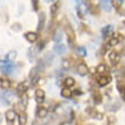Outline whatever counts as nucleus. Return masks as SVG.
Returning <instances> with one entry per match:
<instances>
[{"label": "nucleus", "instance_id": "obj_1", "mask_svg": "<svg viewBox=\"0 0 125 125\" xmlns=\"http://www.w3.org/2000/svg\"><path fill=\"white\" fill-rule=\"evenodd\" d=\"M1 99H2V102L5 105H10L13 102V99H14V94L13 92L10 91H6L1 94Z\"/></svg>", "mask_w": 125, "mask_h": 125}, {"label": "nucleus", "instance_id": "obj_2", "mask_svg": "<svg viewBox=\"0 0 125 125\" xmlns=\"http://www.w3.org/2000/svg\"><path fill=\"white\" fill-rule=\"evenodd\" d=\"M14 69L13 62H8V60H1V71L6 73H11Z\"/></svg>", "mask_w": 125, "mask_h": 125}, {"label": "nucleus", "instance_id": "obj_3", "mask_svg": "<svg viewBox=\"0 0 125 125\" xmlns=\"http://www.w3.org/2000/svg\"><path fill=\"white\" fill-rule=\"evenodd\" d=\"M66 34H67V39H68L69 43L71 44L74 43V41H75V33H74V30L69 25L66 26Z\"/></svg>", "mask_w": 125, "mask_h": 125}, {"label": "nucleus", "instance_id": "obj_4", "mask_svg": "<svg viewBox=\"0 0 125 125\" xmlns=\"http://www.w3.org/2000/svg\"><path fill=\"white\" fill-rule=\"evenodd\" d=\"M76 11H77V16L80 18H83V17L85 16L86 11H88V8H86V6L84 3H80L79 7L76 8Z\"/></svg>", "mask_w": 125, "mask_h": 125}, {"label": "nucleus", "instance_id": "obj_5", "mask_svg": "<svg viewBox=\"0 0 125 125\" xmlns=\"http://www.w3.org/2000/svg\"><path fill=\"white\" fill-rule=\"evenodd\" d=\"M53 50H55V52H56L57 55L62 56V55H64V53L66 52L67 48H66V46L62 44V43H57L56 46H55V48H53Z\"/></svg>", "mask_w": 125, "mask_h": 125}, {"label": "nucleus", "instance_id": "obj_6", "mask_svg": "<svg viewBox=\"0 0 125 125\" xmlns=\"http://www.w3.org/2000/svg\"><path fill=\"white\" fill-rule=\"evenodd\" d=\"M109 60L112 62V64L116 65V64H118L119 60H121V55L118 52H116V51H112V52L109 53Z\"/></svg>", "mask_w": 125, "mask_h": 125}, {"label": "nucleus", "instance_id": "obj_7", "mask_svg": "<svg viewBox=\"0 0 125 125\" xmlns=\"http://www.w3.org/2000/svg\"><path fill=\"white\" fill-rule=\"evenodd\" d=\"M89 72V68H88V66L84 64V62H80L79 65H77V73H79L80 75H86Z\"/></svg>", "mask_w": 125, "mask_h": 125}, {"label": "nucleus", "instance_id": "obj_8", "mask_svg": "<svg viewBox=\"0 0 125 125\" xmlns=\"http://www.w3.org/2000/svg\"><path fill=\"white\" fill-rule=\"evenodd\" d=\"M113 31H114V26L113 25H106L102 29V35H104V38H108L109 35H112Z\"/></svg>", "mask_w": 125, "mask_h": 125}, {"label": "nucleus", "instance_id": "obj_9", "mask_svg": "<svg viewBox=\"0 0 125 125\" xmlns=\"http://www.w3.org/2000/svg\"><path fill=\"white\" fill-rule=\"evenodd\" d=\"M25 39H26L29 42L34 43L36 40H38V34H36L35 32H27L26 34H25Z\"/></svg>", "mask_w": 125, "mask_h": 125}, {"label": "nucleus", "instance_id": "obj_10", "mask_svg": "<svg viewBox=\"0 0 125 125\" xmlns=\"http://www.w3.org/2000/svg\"><path fill=\"white\" fill-rule=\"evenodd\" d=\"M110 81H112V77H110V76H101V77L98 79V84L100 86H106Z\"/></svg>", "mask_w": 125, "mask_h": 125}, {"label": "nucleus", "instance_id": "obj_11", "mask_svg": "<svg viewBox=\"0 0 125 125\" xmlns=\"http://www.w3.org/2000/svg\"><path fill=\"white\" fill-rule=\"evenodd\" d=\"M5 116H6V118H7V121H8V122H14V121H15V118H16V113H15V110L9 109V110H7V112H6Z\"/></svg>", "mask_w": 125, "mask_h": 125}, {"label": "nucleus", "instance_id": "obj_12", "mask_svg": "<svg viewBox=\"0 0 125 125\" xmlns=\"http://www.w3.org/2000/svg\"><path fill=\"white\" fill-rule=\"evenodd\" d=\"M44 22H46V15L44 13H40L39 15V24H38V30L41 31L44 27Z\"/></svg>", "mask_w": 125, "mask_h": 125}, {"label": "nucleus", "instance_id": "obj_13", "mask_svg": "<svg viewBox=\"0 0 125 125\" xmlns=\"http://www.w3.org/2000/svg\"><path fill=\"white\" fill-rule=\"evenodd\" d=\"M101 5H102V9L105 11H110L112 8V0H101Z\"/></svg>", "mask_w": 125, "mask_h": 125}, {"label": "nucleus", "instance_id": "obj_14", "mask_svg": "<svg viewBox=\"0 0 125 125\" xmlns=\"http://www.w3.org/2000/svg\"><path fill=\"white\" fill-rule=\"evenodd\" d=\"M60 94H62V98H66V99H71L72 98V91L68 89V88H64V89L62 90V92H60Z\"/></svg>", "mask_w": 125, "mask_h": 125}, {"label": "nucleus", "instance_id": "obj_15", "mask_svg": "<svg viewBox=\"0 0 125 125\" xmlns=\"http://www.w3.org/2000/svg\"><path fill=\"white\" fill-rule=\"evenodd\" d=\"M47 115H48V109H47V108H43V107H41V108L38 109L36 116H38L39 118H44V117H47Z\"/></svg>", "mask_w": 125, "mask_h": 125}, {"label": "nucleus", "instance_id": "obj_16", "mask_svg": "<svg viewBox=\"0 0 125 125\" xmlns=\"http://www.w3.org/2000/svg\"><path fill=\"white\" fill-rule=\"evenodd\" d=\"M27 88H29V83L27 82H23V83H21L20 85L17 86V91L20 93H22V94H24L25 93V91L27 90Z\"/></svg>", "mask_w": 125, "mask_h": 125}, {"label": "nucleus", "instance_id": "obj_17", "mask_svg": "<svg viewBox=\"0 0 125 125\" xmlns=\"http://www.w3.org/2000/svg\"><path fill=\"white\" fill-rule=\"evenodd\" d=\"M53 58H55V57H53V55L51 52H49V53H47L46 56L43 57L42 60L44 62V64H46V65H48V64H51V62H53Z\"/></svg>", "mask_w": 125, "mask_h": 125}, {"label": "nucleus", "instance_id": "obj_18", "mask_svg": "<svg viewBox=\"0 0 125 125\" xmlns=\"http://www.w3.org/2000/svg\"><path fill=\"white\" fill-rule=\"evenodd\" d=\"M62 39V30H57V32L55 33V36H53V40L56 43H60Z\"/></svg>", "mask_w": 125, "mask_h": 125}, {"label": "nucleus", "instance_id": "obj_19", "mask_svg": "<svg viewBox=\"0 0 125 125\" xmlns=\"http://www.w3.org/2000/svg\"><path fill=\"white\" fill-rule=\"evenodd\" d=\"M0 85H1V89L2 90H8V89H10L11 83H10V81H8V80H1Z\"/></svg>", "mask_w": 125, "mask_h": 125}, {"label": "nucleus", "instance_id": "obj_20", "mask_svg": "<svg viewBox=\"0 0 125 125\" xmlns=\"http://www.w3.org/2000/svg\"><path fill=\"white\" fill-rule=\"evenodd\" d=\"M108 71V67L105 65V64H99L97 66V73H100V74H104L105 72Z\"/></svg>", "mask_w": 125, "mask_h": 125}, {"label": "nucleus", "instance_id": "obj_21", "mask_svg": "<svg viewBox=\"0 0 125 125\" xmlns=\"http://www.w3.org/2000/svg\"><path fill=\"white\" fill-rule=\"evenodd\" d=\"M64 83H65L66 88H71V86H73L75 84V81H74L73 77H66V79L64 80Z\"/></svg>", "mask_w": 125, "mask_h": 125}, {"label": "nucleus", "instance_id": "obj_22", "mask_svg": "<svg viewBox=\"0 0 125 125\" xmlns=\"http://www.w3.org/2000/svg\"><path fill=\"white\" fill-rule=\"evenodd\" d=\"M58 8H59V2H55L53 5H51V7H50V13H51L52 16L56 15V13L58 11Z\"/></svg>", "mask_w": 125, "mask_h": 125}, {"label": "nucleus", "instance_id": "obj_23", "mask_svg": "<svg viewBox=\"0 0 125 125\" xmlns=\"http://www.w3.org/2000/svg\"><path fill=\"white\" fill-rule=\"evenodd\" d=\"M16 56H17V53H16V51H9V52L7 53V56H6V59L7 60H10V62H13L15 58H16Z\"/></svg>", "mask_w": 125, "mask_h": 125}, {"label": "nucleus", "instance_id": "obj_24", "mask_svg": "<svg viewBox=\"0 0 125 125\" xmlns=\"http://www.w3.org/2000/svg\"><path fill=\"white\" fill-rule=\"evenodd\" d=\"M122 5H123V0H112V6L114 8H116V9L121 8Z\"/></svg>", "mask_w": 125, "mask_h": 125}, {"label": "nucleus", "instance_id": "obj_25", "mask_svg": "<svg viewBox=\"0 0 125 125\" xmlns=\"http://www.w3.org/2000/svg\"><path fill=\"white\" fill-rule=\"evenodd\" d=\"M76 51H77V53H79L80 56H82V57L86 56V49L84 47H79V48H76Z\"/></svg>", "mask_w": 125, "mask_h": 125}, {"label": "nucleus", "instance_id": "obj_26", "mask_svg": "<svg viewBox=\"0 0 125 125\" xmlns=\"http://www.w3.org/2000/svg\"><path fill=\"white\" fill-rule=\"evenodd\" d=\"M55 113H56L57 115H62V113H64V108H62L60 105H56L55 106Z\"/></svg>", "mask_w": 125, "mask_h": 125}, {"label": "nucleus", "instance_id": "obj_27", "mask_svg": "<svg viewBox=\"0 0 125 125\" xmlns=\"http://www.w3.org/2000/svg\"><path fill=\"white\" fill-rule=\"evenodd\" d=\"M118 42H119V40H118V38H112L110 39V41H109V46L110 47H115V46H117L118 44Z\"/></svg>", "mask_w": 125, "mask_h": 125}, {"label": "nucleus", "instance_id": "obj_28", "mask_svg": "<svg viewBox=\"0 0 125 125\" xmlns=\"http://www.w3.org/2000/svg\"><path fill=\"white\" fill-rule=\"evenodd\" d=\"M35 98H44V91L42 89L35 90Z\"/></svg>", "mask_w": 125, "mask_h": 125}, {"label": "nucleus", "instance_id": "obj_29", "mask_svg": "<svg viewBox=\"0 0 125 125\" xmlns=\"http://www.w3.org/2000/svg\"><path fill=\"white\" fill-rule=\"evenodd\" d=\"M26 121H27V117L25 114H21L20 115V124L21 125H25L26 124Z\"/></svg>", "mask_w": 125, "mask_h": 125}, {"label": "nucleus", "instance_id": "obj_30", "mask_svg": "<svg viewBox=\"0 0 125 125\" xmlns=\"http://www.w3.org/2000/svg\"><path fill=\"white\" fill-rule=\"evenodd\" d=\"M69 66H71V62H69V60L64 59V60L62 62V67L64 69H68Z\"/></svg>", "mask_w": 125, "mask_h": 125}, {"label": "nucleus", "instance_id": "obj_31", "mask_svg": "<svg viewBox=\"0 0 125 125\" xmlns=\"http://www.w3.org/2000/svg\"><path fill=\"white\" fill-rule=\"evenodd\" d=\"M35 51H34V49H29V58H30V59H34V58H35Z\"/></svg>", "mask_w": 125, "mask_h": 125}, {"label": "nucleus", "instance_id": "obj_32", "mask_svg": "<svg viewBox=\"0 0 125 125\" xmlns=\"http://www.w3.org/2000/svg\"><path fill=\"white\" fill-rule=\"evenodd\" d=\"M21 104H22L24 107H26L27 106V95L25 94V93L22 95V101H21Z\"/></svg>", "mask_w": 125, "mask_h": 125}, {"label": "nucleus", "instance_id": "obj_33", "mask_svg": "<svg viewBox=\"0 0 125 125\" xmlns=\"http://www.w3.org/2000/svg\"><path fill=\"white\" fill-rule=\"evenodd\" d=\"M38 82H39V75H36L35 77H33V79H32V83H31V84H32V85H34V84H36Z\"/></svg>", "mask_w": 125, "mask_h": 125}, {"label": "nucleus", "instance_id": "obj_34", "mask_svg": "<svg viewBox=\"0 0 125 125\" xmlns=\"http://www.w3.org/2000/svg\"><path fill=\"white\" fill-rule=\"evenodd\" d=\"M32 3H33L34 10H38V8H39V6H38V0H32Z\"/></svg>", "mask_w": 125, "mask_h": 125}, {"label": "nucleus", "instance_id": "obj_35", "mask_svg": "<svg viewBox=\"0 0 125 125\" xmlns=\"http://www.w3.org/2000/svg\"><path fill=\"white\" fill-rule=\"evenodd\" d=\"M95 118L97 119H102L104 118V114H101V113H97V114H95Z\"/></svg>", "mask_w": 125, "mask_h": 125}, {"label": "nucleus", "instance_id": "obj_36", "mask_svg": "<svg viewBox=\"0 0 125 125\" xmlns=\"http://www.w3.org/2000/svg\"><path fill=\"white\" fill-rule=\"evenodd\" d=\"M18 26H20V24H15V25L13 26V30L14 31H20L21 27H18Z\"/></svg>", "mask_w": 125, "mask_h": 125}, {"label": "nucleus", "instance_id": "obj_37", "mask_svg": "<svg viewBox=\"0 0 125 125\" xmlns=\"http://www.w3.org/2000/svg\"><path fill=\"white\" fill-rule=\"evenodd\" d=\"M43 47H44V42H40L39 46H38V49H39V50H42Z\"/></svg>", "mask_w": 125, "mask_h": 125}, {"label": "nucleus", "instance_id": "obj_38", "mask_svg": "<svg viewBox=\"0 0 125 125\" xmlns=\"http://www.w3.org/2000/svg\"><path fill=\"white\" fill-rule=\"evenodd\" d=\"M44 101V98H36V102L38 104H42Z\"/></svg>", "mask_w": 125, "mask_h": 125}, {"label": "nucleus", "instance_id": "obj_39", "mask_svg": "<svg viewBox=\"0 0 125 125\" xmlns=\"http://www.w3.org/2000/svg\"><path fill=\"white\" fill-rule=\"evenodd\" d=\"M44 1H46V2H52L53 0H44Z\"/></svg>", "mask_w": 125, "mask_h": 125}, {"label": "nucleus", "instance_id": "obj_40", "mask_svg": "<svg viewBox=\"0 0 125 125\" xmlns=\"http://www.w3.org/2000/svg\"><path fill=\"white\" fill-rule=\"evenodd\" d=\"M122 52H123V55H124V56H125V48H124V49L122 50Z\"/></svg>", "mask_w": 125, "mask_h": 125}, {"label": "nucleus", "instance_id": "obj_41", "mask_svg": "<svg viewBox=\"0 0 125 125\" xmlns=\"http://www.w3.org/2000/svg\"><path fill=\"white\" fill-rule=\"evenodd\" d=\"M62 125H68V124H67V123H62Z\"/></svg>", "mask_w": 125, "mask_h": 125}, {"label": "nucleus", "instance_id": "obj_42", "mask_svg": "<svg viewBox=\"0 0 125 125\" xmlns=\"http://www.w3.org/2000/svg\"><path fill=\"white\" fill-rule=\"evenodd\" d=\"M124 98H125V90H124Z\"/></svg>", "mask_w": 125, "mask_h": 125}, {"label": "nucleus", "instance_id": "obj_43", "mask_svg": "<svg viewBox=\"0 0 125 125\" xmlns=\"http://www.w3.org/2000/svg\"><path fill=\"white\" fill-rule=\"evenodd\" d=\"M124 75H125V71H124Z\"/></svg>", "mask_w": 125, "mask_h": 125}]
</instances>
